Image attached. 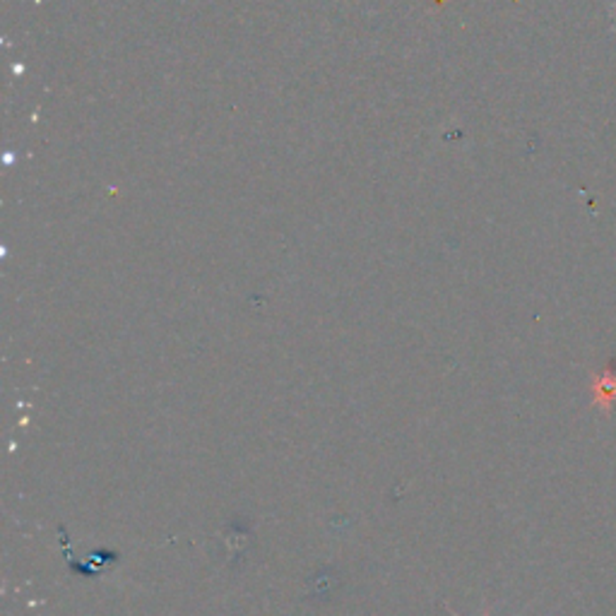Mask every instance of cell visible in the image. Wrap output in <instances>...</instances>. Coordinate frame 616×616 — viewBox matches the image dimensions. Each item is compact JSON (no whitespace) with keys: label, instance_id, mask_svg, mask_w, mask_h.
Masks as SVG:
<instances>
[{"label":"cell","instance_id":"obj_1","mask_svg":"<svg viewBox=\"0 0 616 616\" xmlns=\"http://www.w3.org/2000/svg\"><path fill=\"white\" fill-rule=\"evenodd\" d=\"M595 398H597V407L602 412L612 409V402L616 400V376H604L597 385H595Z\"/></svg>","mask_w":616,"mask_h":616},{"label":"cell","instance_id":"obj_2","mask_svg":"<svg viewBox=\"0 0 616 616\" xmlns=\"http://www.w3.org/2000/svg\"><path fill=\"white\" fill-rule=\"evenodd\" d=\"M448 612H451V616H458V614H455V612H452L451 607H448ZM482 616H492V614H489V609H484V614H482Z\"/></svg>","mask_w":616,"mask_h":616}]
</instances>
